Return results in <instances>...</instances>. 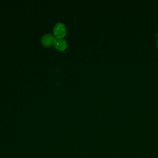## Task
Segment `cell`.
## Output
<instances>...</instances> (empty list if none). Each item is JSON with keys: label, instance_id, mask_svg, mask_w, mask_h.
Wrapping results in <instances>:
<instances>
[{"label": "cell", "instance_id": "1", "mask_svg": "<svg viewBox=\"0 0 158 158\" xmlns=\"http://www.w3.org/2000/svg\"><path fill=\"white\" fill-rule=\"evenodd\" d=\"M54 35L57 38H62L66 33V27L62 22L57 23L53 28Z\"/></svg>", "mask_w": 158, "mask_h": 158}, {"label": "cell", "instance_id": "2", "mask_svg": "<svg viewBox=\"0 0 158 158\" xmlns=\"http://www.w3.org/2000/svg\"><path fill=\"white\" fill-rule=\"evenodd\" d=\"M56 37L54 35L51 33H46L44 34L41 37V43L44 46H51L52 45L54 44L56 41Z\"/></svg>", "mask_w": 158, "mask_h": 158}, {"label": "cell", "instance_id": "3", "mask_svg": "<svg viewBox=\"0 0 158 158\" xmlns=\"http://www.w3.org/2000/svg\"><path fill=\"white\" fill-rule=\"evenodd\" d=\"M55 48L59 51H64L67 46V41L62 38H56L55 43Z\"/></svg>", "mask_w": 158, "mask_h": 158}, {"label": "cell", "instance_id": "4", "mask_svg": "<svg viewBox=\"0 0 158 158\" xmlns=\"http://www.w3.org/2000/svg\"><path fill=\"white\" fill-rule=\"evenodd\" d=\"M156 44H157V48H158V38H157V41H156Z\"/></svg>", "mask_w": 158, "mask_h": 158}]
</instances>
